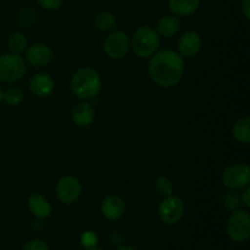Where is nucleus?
Wrapping results in <instances>:
<instances>
[{"label":"nucleus","instance_id":"1","mask_svg":"<svg viewBox=\"0 0 250 250\" xmlns=\"http://www.w3.org/2000/svg\"><path fill=\"white\" fill-rule=\"evenodd\" d=\"M148 71L155 84L163 88L175 87L185 73V60L177 51L164 49L151 55Z\"/></svg>","mask_w":250,"mask_h":250},{"label":"nucleus","instance_id":"2","mask_svg":"<svg viewBox=\"0 0 250 250\" xmlns=\"http://www.w3.org/2000/svg\"><path fill=\"white\" fill-rule=\"evenodd\" d=\"M102 88L99 73L90 67H83L76 71L71 78V89L81 100L94 99Z\"/></svg>","mask_w":250,"mask_h":250},{"label":"nucleus","instance_id":"3","mask_svg":"<svg viewBox=\"0 0 250 250\" xmlns=\"http://www.w3.org/2000/svg\"><path fill=\"white\" fill-rule=\"evenodd\" d=\"M160 45V36L149 26L139 27L132 38V48L139 58H150Z\"/></svg>","mask_w":250,"mask_h":250},{"label":"nucleus","instance_id":"4","mask_svg":"<svg viewBox=\"0 0 250 250\" xmlns=\"http://www.w3.org/2000/svg\"><path fill=\"white\" fill-rule=\"evenodd\" d=\"M26 61L20 54H2L0 55V80L12 83L22 80L26 75Z\"/></svg>","mask_w":250,"mask_h":250},{"label":"nucleus","instance_id":"5","mask_svg":"<svg viewBox=\"0 0 250 250\" xmlns=\"http://www.w3.org/2000/svg\"><path fill=\"white\" fill-rule=\"evenodd\" d=\"M227 233L234 242H246L250 237V215L247 210L237 209L229 215Z\"/></svg>","mask_w":250,"mask_h":250},{"label":"nucleus","instance_id":"6","mask_svg":"<svg viewBox=\"0 0 250 250\" xmlns=\"http://www.w3.org/2000/svg\"><path fill=\"white\" fill-rule=\"evenodd\" d=\"M250 182V168L246 164H233L224 171L222 183L231 190L246 188Z\"/></svg>","mask_w":250,"mask_h":250},{"label":"nucleus","instance_id":"7","mask_svg":"<svg viewBox=\"0 0 250 250\" xmlns=\"http://www.w3.org/2000/svg\"><path fill=\"white\" fill-rule=\"evenodd\" d=\"M185 215V203L176 195H167L159 205V216L166 225H175Z\"/></svg>","mask_w":250,"mask_h":250},{"label":"nucleus","instance_id":"8","mask_svg":"<svg viewBox=\"0 0 250 250\" xmlns=\"http://www.w3.org/2000/svg\"><path fill=\"white\" fill-rule=\"evenodd\" d=\"M129 39L124 32H111L104 41V51L110 59L119 60L126 56L129 49Z\"/></svg>","mask_w":250,"mask_h":250},{"label":"nucleus","instance_id":"9","mask_svg":"<svg viewBox=\"0 0 250 250\" xmlns=\"http://www.w3.org/2000/svg\"><path fill=\"white\" fill-rule=\"evenodd\" d=\"M82 187L80 181L73 176H65L56 185V195L63 204H73L80 198Z\"/></svg>","mask_w":250,"mask_h":250},{"label":"nucleus","instance_id":"10","mask_svg":"<svg viewBox=\"0 0 250 250\" xmlns=\"http://www.w3.org/2000/svg\"><path fill=\"white\" fill-rule=\"evenodd\" d=\"M202 37L194 31H187L178 39V53L185 58H193L202 49Z\"/></svg>","mask_w":250,"mask_h":250},{"label":"nucleus","instance_id":"11","mask_svg":"<svg viewBox=\"0 0 250 250\" xmlns=\"http://www.w3.org/2000/svg\"><path fill=\"white\" fill-rule=\"evenodd\" d=\"M102 212L107 220H119L126 212V203L120 195H107L102 202Z\"/></svg>","mask_w":250,"mask_h":250},{"label":"nucleus","instance_id":"12","mask_svg":"<svg viewBox=\"0 0 250 250\" xmlns=\"http://www.w3.org/2000/svg\"><path fill=\"white\" fill-rule=\"evenodd\" d=\"M51 58H53V51L46 44L37 43L27 49V61L36 67H43L48 65L51 61Z\"/></svg>","mask_w":250,"mask_h":250},{"label":"nucleus","instance_id":"13","mask_svg":"<svg viewBox=\"0 0 250 250\" xmlns=\"http://www.w3.org/2000/svg\"><path fill=\"white\" fill-rule=\"evenodd\" d=\"M95 117V110L92 106V104L83 100V102L78 103L72 107L71 111V119H72L73 124L77 125L78 127H88L93 124Z\"/></svg>","mask_w":250,"mask_h":250},{"label":"nucleus","instance_id":"14","mask_svg":"<svg viewBox=\"0 0 250 250\" xmlns=\"http://www.w3.org/2000/svg\"><path fill=\"white\" fill-rule=\"evenodd\" d=\"M29 88L34 95L44 98L53 93L54 88H55V82L48 73H38L31 78Z\"/></svg>","mask_w":250,"mask_h":250},{"label":"nucleus","instance_id":"15","mask_svg":"<svg viewBox=\"0 0 250 250\" xmlns=\"http://www.w3.org/2000/svg\"><path fill=\"white\" fill-rule=\"evenodd\" d=\"M199 6L200 0H168V7L176 16H190Z\"/></svg>","mask_w":250,"mask_h":250},{"label":"nucleus","instance_id":"16","mask_svg":"<svg viewBox=\"0 0 250 250\" xmlns=\"http://www.w3.org/2000/svg\"><path fill=\"white\" fill-rule=\"evenodd\" d=\"M181 22L176 15H165L158 22V33L160 37L170 38L180 31Z\"/></svg>","mask_w":250,"mask_h":250},{"label":"nucleus","instance_id":"17","mask_svg":"<svg viewBox=\"0 0 250 250\" xmlns=\"http://www.w3.org/2000/svg\"><path fill=\"white\" fill-rule=\"evenodd\" d=\"M28 207L32 214L38 219H46L51 212V205L41 194H32L28 199Z\"/></svg>","mask_w":250,"mask_h":250},{"label":"nucleus","instance_id":"18","mask_svg":"<svg viewBox=\"0 0 250 250\" xmlns=\"http://www.w3.org/2000/svg\"><path fill=\"white\" fill-rule=\"evenodd\" d=\"M233 136L239 143L248 144L250 142V119L248 116L242 117L234 124Z\"/></svg>","mask_w":250,"mask_h":250},{"label":"nucleus","instance_id":"19","mask_svg":"<svg viewBox=\"0 0 250 250\" xmlns=\"http://www.w3.org/2000/svg\"><path fill=\"white\" fill-rule=\"evenodd\" d=\"M95 26L102 32H110L116 26V17L110 11H102L95 17Z\"/></svg>","mask_w":250,"mask_h":250},{"label":"nucleus","instance_id":"20","mask_svg":"<svg viewBox=\"0 0 250 250\" xmlns=\"http://www.w3.org/2000/svg\"><path fill=\"white\" fill-rule=\"evenodd\" d=\"M7 48L11 53L21 54L27 48V38L21 32H15L7 39Z\"/></svg>","mask_w":250,"mask_h":250},{"label":"nucleus","instance_id":"21","mask_svg":"<svg viewBox=\"0 0 250 250\" xmlns=\"http://www.w3.org/2000/svg\"><path fill=\"white\" fill-rule=\"evenodd\" d=\"M2 100L10 106H17L23 100V94L19 88H7L5 92H2Z\"/></svg>","mask_w":250,"mask_h":250},{"label":"nucleus","instance_id":"22","mask_svg":"<svg viewBox=\"0 0 250 250\" xmlns=\"http://www.w3.org/2000/svg\"><path fill=\"white\" fill-rule=\"evenodd\" d=\"M155 189L159 194L164 195V197L171 195L173 190L172 181L170 178L165 177V176H159L155 181Z\"/></svg>","mask_w":250,"mask_h":250},{"label":"nucleus","instance_id":"23","mask_svg":"<svg viewBox=\"0 0 250 250\" xmlns=\"http://www.w3.org/2000/svg\"><path fill=\"white\" fill-rule=\"evenodd\" d=\"M81 243H82V246L87 249L95 248V246L98 244V236L95 234V232L85 231L84 233L81 236Z\"/></svg>","mask_w":250,"mask_h":250},{"label":"nucleus","instance_id":"24","mask_svg":"<svg viewBox=\"0 0 250 250\" xmlns=\"http://www.w3.org/2000/svg\"><path fill=\"white\" fill-rule=\"evenodd\" d=\"M224 203H225V207L227 208L229 210H234L239 209V204H241V198L236 194L234 192H229L225 195L224 198Z\"/></svg>","mask_w":250,"mask_h":250},{"label":"nucleus","instance_id":"25","mask_svg":"<svg viewBox=\"0 0 250 250\" xmlns=\"http://www.w3.org/2000/svg\"><path fill=\"white\" fill-rule=\"evenodd\" d=\"M39 5L46 10H56L62 5L63 0H38Z\"/></svg>","mask_w":250,"mask_h":250},{"label":"nucleus","instance_id":"26","mask_svg":"<svg viewBox=\"0 0 250 250\" xmlns=\"http://www.w3.org/2000/svg\"><path fill=\"white\" fill-rule=\"evenodd\" d=\"M22 250H49V249H48V246H46L43 241L34 239V241L28 242Z\"/></svg>","mask_w":250,"mask_h":250},{"label":"nucleus","instance_id":"27","mask_svg":"<svg viewBox=\"0 0 250 250\" xmlns=\"http://www.w3.org/2000/svg\"><path fill=\"white\" fill-rule=\"evenodd\" d=\"M242 14L247 20L250 19V0H243L242 4Z\"/></svg>","mask_w":250,"mask_h":250},{"label":"nucleus","instance_id":"28","mask_svg":"<svg viewBox=\"0 0 250 250\" xmlns=\"http://www.w3.org/2000/svg\"><path fill=\"white\" fill-rule=\"evenodd\" d=\"M242 202H243V204L246 205L247 209H249L250 208V188L247 187V189L244 190L243 193V197H242Z\"/></svg>","mask_w":250,"mask_h":250},{"label":"nucleus","instance_id":"29","mask_svg":"<svg viewBox=\"0 0 250 250\" xmlns=\"http://www.w3.org/2000/svg\"><path fill=\"white\" fill-rule=\"evenodd\" d=\"M117 250H137V249L132 248V247H120Z\"/></svg>","mask_w":250,"mask_h":250},{"label":"nucleus","instance_id":"30","mask_svg":"<svg viewBox=\"0 0 250 250\" xmlns=\"http://www.w3.org/2000/svg\"><path fill=\"white\" fill-rule=\"evenodd\" d=\"M1 100H2V89L1 87H0V103H1Z\"/></svg>","mask_w":250,"mask_h":250},{"label":"nucleus","instance_id":"31","mask_svg":"<svg viewBox=\"0 0 250 250\" xmlns=\"http://www.w3.org/2000/svg\"><path fill=\"white\" fill-rule=\"evenodd\" d=\"M89 250H100V249H97V248H92V249H89Z\"/></svg>","mask_w":250,"mask_h":250}]
</instances>
